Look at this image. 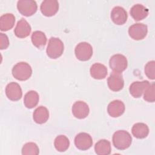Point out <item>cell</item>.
I'll list each match as a JSON object with an SVG mask.
<instances>
[{
    "label": "cell",
    "mask_w": 155,
    "mask_h": 155,
    "mask_svg": "<svg viewBox=\"0 0 155 155\" xmlns=\"http://www.w3.org/2000/svg\"><path fill=\"white\" fill-rule=\"evenodd\" d=\"M130 15L132 18L136 21L142 20L147 17L149 10L147 8L142 4L134 5L130 9Z\"/></svg>",
    "instance_id": "obj_17"
},
{
    "label": "cell",
    "mask_w": 155,
    "mask_h": 155,
    "mask_svg": "<svg viewBox=\"0 0 155 155\" xmlns=\"http://www.w3.org/2000/svg\"><path fill=\"white\" fill-rule=\"evenodd\" d=\"M108 88L113 91L121 90L124 85V81L121 73L113 71L107 79Z\"/></svg>",
    "instance_id": "obj_9"
},
{
    "label": "cell",
    "mask_w": 155,
    "mask_h": 155,
    "mask_svg": "<svg viewBox=\"0 0 155 155\" xmlns=\"http://www.w3.org/2000/svg\"><path fill=\"white\" fill-rule=\"evenodd\" d=\"M71 110L73 116L79 119L85 118L90 112L88 105L85 102L81 101L74 102Z\"/></svg>",
    "instance_id": "obj_12"
},
{
    "label": "cell",
    "mask_w": 155,
    "mask_h": 155,
    "mask_svg": "<svg viewBox=\"0 0 155 155\" xmlns=\"http://www.w3.org/2000/svg\"><path fill=\"white\" fill-rule=\"evenodd\" d=\"M39 153V147L34 142L26 143L22 147V154L23 155H38Z\"/></svg>",
    "instance_id": "obj_26"
},
{
    "label": "cell",
    "mask_w": 155,
    "mask_h": 155,
    "mask_svg": "<svg viewBox=\"0 0 155 155\" xmlns=\"http://www.w3.org/2000/svg\"><path fill=\"white\" fill-rule=\"evenodd\" d=\"M33 118L34 121L38 124H44L49 118V111L44 106L38 107L33 112Z\"/></svg>",
    "instance_id": "obj_19"
},
{
    "label": "cell",
    "mask_w": 155,
    "mask_h": 155,
    "mask_svg": "<svg viewBox=\"0 0 155 155\" xmlns=\"http://www.w3.org/2000/svg\"><path fill=\"white\" fill-rule=\"evenodd\" d=\"M64 46L62 41L55 37H51L49 39L46 52L47 56L51 59H57L63 53Z\"/></svg>",
    "instance_id": "obj_3"
},
{
    "label": "cell",
    "mask_w": 155,
    "mask_h": 155,
    "mask_svg": "<svg viewBox=\"0 0 155 155\" xmlns=\"http://www.w3.org/2000/svg\"><path fill=\"white\" fill-rule=\"evenodd\" d=\"M111 150L110 142L106 139L99 140L94 145L95 153L98 155H108Z\"/></svg>",
    "instance_id": "obj_23"
},
{
    "label": "cell",
    "mask_w": 155,
    "mask_h": 155,
    "mask_svg": "<svg viewBox=\"0 0 155 155\" xmlns=\"http://www.w3.org/2000/svg\"><path fill=\"white\" fill-rule=\"evenodd\" d=\"M143 99L148 102H154L155 101V85L153 82L150 84L143 92Z\"/></svg>",
    "instance_id": "obj_27"
},
{
    "label": "cell",
    "mask_w": 155,
    "mask_h": 155,
    "mask_svg": "<svg viewBox=\"0 0 155 155\" xmlns=\"http://www.w3.org/2000/svg\"><path fill=\"white\" fill-rule=\"evenodd\" d=\"M17 8L21 15L30 16L36 12L38 6L35 1L20 0L17 2Z\"/></svg>",
    "instance_id": "obj_6"
},
{
    "label": "cell",
    "mask_w": 155,
    "mask_h": 155,
    "mask_svg": "<svg viewBox=\"0 0 155 155\" xmlns=\"http://www.w3.org/2000/svg\"><path fill=\"white\" fill-rule=\"evenodd\" d=\"M54 145L56 150L60 152L65 151L70 146V141L67 137L64 135L57 136L54 141Z\"/></svg>",
    "instance_id": "obj_25"
},
{
    "label": "cell",
    "mask_w": 155,
    "mask_h": 155,
    "mask_svg": "<svg viewBox=\"0 0 155 155\" xmlns=\"http://www.w3.org/2000/svg\"><path fill=\"white\" fill-rule=\"evenodd\" d=\"M39 100V97L38 93L36 91L31 90L25 94L24 104L27 108L31 109L38 105Z\"/></svg>",
    "instance_id": "obj_22"
},
{
    "label": "cell",
    "mask_w": 155,
    "mask_h": 155,
    "mask_svg": "<svg viewBox=\"0 0 155 155\" xmlns=\"http://www.w3.org/2000/svg\"><path fill=\"white\" fill-rule=\"evenodd\" d=\"M15 22V17L12 13H5L0 18V30L1 31H8L12 29Z\"/></svg>",
    "instance_id": "obj_20"
},
{
    "label": "cell",
    "mask_w": 155,
    "mask_h": 155,
    "mask_svg": "<svg viewBox=\"0 0 155 155\" xmlns=\"http://www.w3.org/2000/svg\"><path fill=\"white\" fill-rule=\"evenodd\" d=\"M149 84L150 82L148 81H136L133 82L130 85L129 88L131 95L135 98L140 97Z\"/></svg>",
    "instance_id": "obj_16"
},
{
    "label": "cell",
    "mask_w": 155,
    "mask_h": 155,
    "mask_svg": "<svg viewBox=\"0 0 155 155\" xmlns=\"http://www.w3.org/2000/svg\"><path fill=\"white\" fill-rule=\"evenodd\" d=\"M110 16L112 21L116 25L124 24L128 18L126 10L120 6H116L112 9Z\"/></svg>",
    "instance_id": "obj_13"
},
{
    "label": "cell",
    "mask_w": 155,
    "mask_h": 155,
    "mask_svg": "<svg viewBox=\"0 0 155 155\" xmlns=\"http://www.w3.org/2000/svg\"><path fill=\"white\" fill-rule=\"evenodd\" d=\"M31 39L33 45L38 48H42L47 42V37L45 33L41 31H34L31 35Z\"/></svg>",
    "instance_id": "obj_24"
},
{
    "label": "cell",
    "mask_w": 155,
    "mask_h": 155,
    "mask_svg": "<svg viewBox=\"0 0 155 155\" xmlns=\"http://www.w3.org/2000/svg\"><path fill=\"white\" fill-rule=\"evenodd\" d=\"M145 73L146 76L150 79H155V62L151 61L147 63L145 66Z\"/></svg>",
    "instance_id": "obj_28"
},
{
    "label": "cell",
    "mask_w": 155,
    "mask_h": 155,
    "mask_svg": "<svg viewBox=\"0 0 155 155\" xmlns=\"http://www.w3.org/2000/svg\"><path fill=\"white\" fill-rule=\"evenodd\" d=\"M40 10L45 16H54L58 12L59 3L56 0H45L41 3Z\"/></svg>",
    "instance_id": "obj_10"
},
{
    "label": "cell",
    "mask_w": 155,
    "mask_h": 155,
    "mask_svg": "<svg viewBox=\"0 0 155 155\" xmlns=\"http://www.w3.org/2000/svg\"><path fill=\"white\" fill-rule=\"evenodd\" d=\"M109 65L114 72L121 73L127 68L128 61L124 55L116 54L110 58Z\"/></svg>",
    "instance_id": "obj_5"
},
{
    "label": "cell",
    "mask_w": 155,
    "mask_h": 155,
    "mask_svg": "<svg viewBox=\"0 0 155 155\" xmlns=\"http://www.w3.org/2000/svg\"><path fill=\"white\" fill-rule=\"evenodd\" d=\"M31 27L28 22L24 18H21L17 23L14 30L16 36L19 38H25L29 36L31 33Z\"/></svg>",
    "instance_id": "obj_14"
},
{
    "label": "cell",
    "mask_w": 155,
    "mask_h": 155,
    "mask_svg": "<svg viewBox=\"0 0 155 155\" xmlns=\"http://www.w3.org/2000/svg\"><path fill=\"white\" fill-rule=\"evenodd\" d=\"M132 142L130 134L125 130L116 131L113 135V143L115 148L124 150L130 147Z\"/></svg>",
    "instance_id": "obj_1"
},
{
    "label": "cell",
    "mask_w": 155,
    "mask_h": 155,
    "mask_svg": "<svg viewBox=\"0 0 155 155\" xmlns=\"http://www.w3.org/2000/svg\"><path fill=\"white\" fill-rule=\"evenodd\" d=\"M107 67L100 63H95L93 64L90 70L91 77L95 79H103L107 75Z\"/></svg>",
    "instance_id": "obj_18"
},
{
    "label": "cell",
    "mask_w": 155,
    "mask_h": 155,
    "mask_svg": "<svg viewBox=\"0 0 155 155\" xmlns=\"http://www.w3.org/2000/svg\"><path fill=\"white\" fill-rule=\"evenodd\" d=\"M133 135L137 139L145 138L149 133V128L147 125L144 123H136L131 129Z\"/></svg>",
    "instance_id": "obj_21"
},
{
    "label": "cell",
    "mask_w": 155,
    "mask_h": 155,
    "mask_svg": "<svg viewBox=\"0 0 155 155\" xmlns=\"http://www.w3.org/2000/svg\"><path fill=\"white\" fill-rule=\"evenodd\" d=\"M74 145L80 150H87L93 145L92 137L87 133H80L74 138Z\"/></svg>",
    "instance_id": "obj_8"
},
{
    "label": "cell",
    "mask_w": 155,
    "mask_h": 155,
    "mask_svg": "<svg viewBox=\"0 0 155 155\" xmlns=\"http://www.w3.org/2000/svg\"><path fill=\"white\" fill-rule=\"evenodd\" d=\"M148 33V28L145 24L137 23L133 24L128 28L129 36L134 40H142L145 38Z\"/></svg>",
    "instance_id": "obj_7"
},
{
    "label": "cell",
    "mask_w": 155,
    "mask_h": 155,
    "mask_svg": "<svg viewBox=\"0 0 155 155\" xmlns=\"http://www.w3.org/2000/svg\"><path fill=\"white\" fill-rule=\"evenodd\" d=\"M125 105L120 100H114L111 102L107 107L108 114L113 117L120 116L125 111Z\"/></svg>",
    "instance_id": "obj_15"
},
{
    "label": "cell",
    "mask_w": 155,
    "mask_h": 155,
    "mask_svg": "<svg viewBox=\"0 0 155 155\" xmlns=\"http://www.w3.org/2000/svg\"><path fill=\"white\" fill-rule=\"evenodd\" d=\"M5 94L10 100L16 101L19 100L22 96V89L18 83L12 82L5 87Z\"/></svg>",
    "instance_id": "obj_11"
},
{
    "label": "cell",
    "mask_w": 155,
    "mask_h": 155,
    "mask_svg": "<svg viewBox=\"0 0 155 155\" xmlns=\"http://www.w3.org/2000/svg\"><path fill=\"white\" fill-rule=\"evenodd\" d=\"M9 45L8 38L5 34L0 33V48L1 50L6 49Z\"/></svg>",
    "instance_id": "obj_29"
},
{
    "label": "cell",
    "mask_w": 155,
    "mask_h": 155,
    "mask_svg": "<svg viewBox=\"0 0 155 155\" xmlns=\"http://www.w3.org/2000/svg\"><path fill=\"white\" fill-rule=\"evenodd\" d=\"M13 76L18 81H26L32 74L31 66L27 62H20L15 65L12 68Z\"/></svg>",
    "instance_id": "obj_2"
},
{
    "label": "cell",
    "mask_w": 155,
    "mask_h": 155,
    "mask_svg": "<svg viewBox=\"0 0 155 155\" xmlns=\"http://www.w3.org/2000/svg\"><path fill=\"white\" fill-rule=\"evenodd\" d=\"M74 53L76 58L79 61H87L93 55L92 46L86 42H80L75 47Z\"/></svg>",
    "instance_id": "obj_4"
}]
</instances>
